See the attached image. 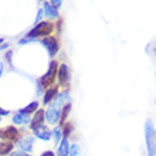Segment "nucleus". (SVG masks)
<instances>
[{"label": "nucleus", "mask_w": 156, "mask_h": 156, "mask_svg": "<svg viewBox=\"0 0 156 156\" xmlns=\"http://www.w3.org/2000/svg\"><path fill=\"white\" fill-rule=\"evenodd\" d=\"M40 156H55V153L51 152V151H45V152H44V153H41Z\"/></svg>", "instance_id": "obj_23"}, {"label": "nucleus", "mask_w": 156, "mask_h": 156, "mask_svg": "<svg viewBox=\"0 0 156 156\" xmlns=\"http://www.w3.org/2000/svg\"><path fill=\"white\" fill-rule=\"evenodd\" d=\"M70 111H71V104H66L64 107L61 108V119H60V123L61 125H64V123L67 122V118H68V115H70Z\"/></svg>", "instance_id": "obj_15"}, {"label": "nucleus", "mask_w": 156, "mask_h": 156, "mask_svg": "<svg viewBox=\"0 0 156 156\" xmlns=\"http://www.w3.org/2000/svg\"><path fill=\"white\" fill-rule=\"evenodd\" d=\"M13 148H14V144H13V142H9V140H3V142H0V156H4V155L12 153Z\"/></svg>", "instance_id": "obj_14"}, {"label": "nucleus", "mask_w": 156, "mask_h": 156, "mask_svg": "<svg viewBox=\"0 0 156 156\" xmlns=\"http://www.w3.org/2000/svg\"><path fill=\"white\" fill-rule=\"evenodd\" d=\"M33 132H34V136H36V138H38V139H41V140H50L51 138H53L51 131H50L45 125L37 128V129H36V131H33Z\"/></svg>", "instance_id": "obj_12"}, {"label": "nucleus", "mask_w": 156, "mask_h": 156, "mask_svg": "<svg viewBox=\"0 0 156 156\" xmlns=\"http://www.w3.org/2000/svg\"><path fill=\"white\" fill-rule=\"evenodd\" d=\"M41 44H43L45 48L48 50V54H50V55H54V54L57 53V50H58V43H57V40H55V38H53V37L44 38V40L41 41Z\"/></svg>", "instance_id": "obj_11"}, {"label": "nucleus", "mask_w": 156, "mask_h": 156, "mask_svg": "<svg viewBox=\"0 0 156 156\" xmlns=\"http://www.w3.org/2000/svg\"><path fill=\"white\" fill-rule=\"evenodd\" d=\"M31 122V118H30L29 114H26L20 109L19 112H16L14 115H13V123H16V125H27Z\"/></svg>", "instance_id": "obj_9"}, {"label": "nucleus", "mask_w": 156, "mask_h": 156, "mask_svg": "<svg viewBox=\"0 0 156 156\" xmlns=\"http://www.w3.org/2000/svg\"><path fill=\"white\" fill-rule=\"evenodd\" d=\"M33 144H34V138L33 136H23L21 139H19V148H20V151H23V152H31L33 151Z\"/></svg>", "instance_id": "obj_8"}, {"label": "nucleus", "mask_w": 156, "mask_h": 156, "mask_svg": "<svg viewBox=\"0 0 156 156\" xmlns=\"http://www.w3.org/2000/svg\"><path fill=\"white\" fill-rule=\"evenodd\" d=\"M60 119H61V109H60V108L50 107L48 109L45 111V121H47L50 125H57V123H60Z\"/></svg>", "instance_id": "obj_4"}, {"label": "nucleus", "mask_w": 156, "mask_h": 156, "mask_svg": "<svg viewBox=\"0 0 156 156\" xmlns=\"http://www.w3.org/2000/svg\"><path fill=\"white\" fill-rule=\"evenodd\" d=\"M57 95H58V88H57V87H50V88H47V90H45V92H44L43 104H44V105H50V104L55 99V97H57Z\"/></svg>", "instance_id": "obj_10"}, {"label": "nucleus", "mask_w": 156, "mask_h": 156, "mask_svg": "<svg viewBox=\"0 0 156 156\" xmlns=\"http://www.w3.org/2000/svg\"><path fill=\"white\" fill-rule=\"evenodd\" d=\"M55 75H57V62L51 61L50 62V67H48V71H47L40 80V84L43 85V88L53 87L54 81H55Z\"/></svg>", "instance_id": "obj_2"}, {"label": "nucleus", "mask_w": 156, "mask_h": 156, "mask_svg": "<svg viewBox=\"0 0 156 156\" xmlns=\"http://www.w3.org/2000/svg\"><path fill=\"white\" fill-rule=\"evenodd\" d=\"M68 156H80V146H78V145H75V144L71 145Z\"/></svg>", "instance_id": "obj_20"}, {"label": "nucleus", "mask_w": 156, "mask_h": 156, "mask_svg": "<svg viewBox=\"0 0 156 156\" xmlns=\"http://www.w3.org/2000/svg\"><path fill=\"white\" fill-rule=\"evenodd\" d=\"M0 121H2V119H0Z\"/></svg>", "instance_id": "obj_27"}, {"label": "nucleus", "mask_w": 156, "mask_h": 156, "mask_svg": "<svg viewBox=\"0 0 156 156\" xmlns=\"http://www.w3.org/2000/svg\"><path fill=\"white\" fill-rule=\"evenodd\" d=\"M73 132H74V123L66 122L62 125V135H64V138H68Z\"/></svg>", "instance_id": "obj_17"}, {"label": "nucleus", "mask_w": 156, "mask_h": 156, "mask_svg": "<svg viewBox=\"0 0 156 156\" xmlns=\"http://www.w3.org/2000/svg\"><path fill=\"white\" fill-rule=\"evenodd\" d=\"M38 105H40V104H38L37 101H33V102L29 104V105H27L26 108H23L21 111L26 112V114H29V115H30V114H34V112L37 111V109H38Z\"/></svg>", "instance_id": "obj_19"}, {"label": "nucleus", "mask_w": 156, "mask_h": 156, "mask_svg": "<svg viewBox=\"0 0 156 156\" xmlns=\"http://www.w3.org/2000/svg\"><path fill=\"white\" fill-rule=\"evenodd\" d=\"M44 118H45L44 109H37V111L34 112L33 119H31V122H30V128H31V131H36L37 128L43 126V125H44Z\"/></svg>", "instance_id": "obj_7"}, {"label": "nucleus", "mask_w": 156, "mask_h": 156, "mask_svg": "<svg viewBox=\"0 0 156 156\" xmlns=\"http://www.w3.org/2000/svg\"><path fill=\"white\" fill-rule=\"evenodd\" d=\"M43 12H44V10H40V12H38V14H37V19H36V21H40V20H41V16H43Z\"/></svg>", "instance_id": "obj_24"}, {"label": "nucleus", "mask_w": 156, "mask_h": 156, "mask_svg": "<svg viewBox=\"0 0 156 156\" xmlns=\"http://www.w3.org/2000/svg\"><path fill=\"white\" fill-rule=\"evenodd\" d=\"M2 41H3V38H0V43H2Z\"/></svg>", "instance_id": "obj_26"}, {"label": "nucleus", "mask_w": 156, "mask_h": 156, "mask_svg": "<svg viewBox=\"0 0 156 156\" xmlns=\"http://www.w3.org/2000/svg\"><path fill=\"white\" fill-rule=\"evenodd\" d=\"M61 133H62V129L61 128H54L51 131V135H53V140L55 145H60L61 142Z\"/></svg>", "instance_id": "obj_18"}, {"label": "nucleus", "mask_w": 156, "mask_h": 156, "mask_svg": "<svg viewBox=\"0 0 156 156\" xmlns=\"http://www.w3.org/2000/svg\"><path fill=\"white\" fill-rule=\"evenodd\" d=\"M53 31V26L50 23H41L37 24L31 31L29 33V37H37V36H44V34H48Z\"/></svg>", "instance_id": "obj_5"}, {"label": "nucleus", "mask_w": 156, "mask_h": 156, "mask_svg": "<svg viewBox=\"0 0 156 156\" xmlns=\"http://www.w3.org/2000/svg\"><path fill=\"white\" fill-rule=\"evenodd\" d=\"M50 2H51V6H53L54 9H57L61 6V0H50Z\"/></svg>", "instance_id": "obj_22"}, {"label": "nucleus", "mask_w": 156, "mask_h": 156, "mask_svg": "<svg viewBox=\"0 0 156 156\" xmlns=\"http://www.w3.org/2000/svg\"><path fill=\"white\" fill-rule=\"evenodd\" d=\"M10 156H31L27 152H23V151H14V152L10 153Z\"/></svg>", "instance_id": "obj_21"}, {"label": "nucleus", "mask_w": 156, "mask_h": 156, "mask_svg": "<svg viewBox=\"0 0 156 156\" xmlns=\"http://www.w3.org/2000/svg\"><path fill=\"white\" fill-rule=\"evenodd\" d=\"M9 111H6V109H3V108H0V115H7Z\"/></svg>", "instance_id": "obj_25"}, {"label": "nucleus", "mask_w": 156, "mask_h": 156, "mask_svg": "<svg viewBox=\"0 0 156 156\" xmlns=\"http://www.w3.org/2000/svg\"><path fill=\"white\" fill-rule=\"evenodd\" d=\"M70 140H68V138H62L61 142H60V145H58V152L55 156H68V153H70Z\"/></svg>", "instance_id": "obj_13"}, {"label": "nucleus", "mask_w": 156, "mask_h": 156, "mask_svg": "<svg viewBox=\"0 0 156 156\" xmlns=\"http://www.w3.org/2000/svg\"><path fill=\"white\" fill-rule=\"evenodd\" d=\"M57 78H58L60 87H62V88H68V87H70L71 73H70V68H68L66 64H61V67H60V70H58V73H57Z\"/></svg>", "instance_id": "obj_3"}, {"label": "nucleus", "mask_w": 156, "mask_h": 156, "mask_svg": "<svg viewBox=\"0 0 156 156\" xmlns=\"http://www.w3.org/2000/svg\"><path fill=\"white\" fill-rule=\"evenodd\" d=\"M44 12H45V14H47V17H48V19H55V17L58 16L57 9H54L53 6H51V4H48V3L44 4Z\"/></svg>", "instance_id": "obj_16"}, {"label": "nucleus", "mask_w": 156, "mask_h": 156, "mask_svg": "<svg viewBox=\"0 0 156 156\" xmlns=\"http://www.w3.org/2000/svg\"><path fill=\"white\" fill-rule=\"evenodd\" d=\"M0 138L9 142H14L19 139V131L14 126H7L4 129H0Z\"/></svg>", "instance_id": "obj_6"}, {"label": "nucleus", "mask_w": 156, "mask_h": 156, "mask_svg": "<svg viewBox=\"0 0 156 156\" xmlns=\"http://www.w3.org/2000/svg\"><path fill=\"white\" fill-rule=\"evenodd\" d=\"M145 139L149 156H156V132L152 121H146L145 123Z\"/></svg>", "instance_id": "obj_1"}]
</instances>
